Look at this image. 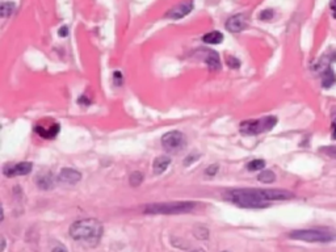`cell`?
Wrapping results in <instances>:
<instances>
[{
    "mask_svg": "<svg viewBox=\"0 0 336 252\" xmlns=\"http://www.w3.org/2000/svg\"><path fill=\"white\" fill-rule=\"evenodd\" d=\"M53 252H67V250L63 246H56V248H53Z\"/></svg>",
    "mask_w": 336,
    "mask_h": 252,
    "instance_id": "obj_26",
    "label": "cell"
},
{
    "mask_svg": "<svg viewBox=\"0 0 336 252\" xmlns=\"http://www.w3.org/2000/svg\"><path fill=\"white\" fill-rule=\"evenodd\" d=\"M32 168H33V164L29 162L18 163V164H13V166L4 168V175L8 176V177H11V176H25L32 172Z\"/></svg>",
    "mask_w": 336,
    "mask_h": 252,
    "instance_id": "obj_8",
    "label": "cell"
},
{
    "mask_svg": "<svg viewBox=\"0 0 336 252\" xmlns=\"http://www.w3.org/2000/svg\"><path fill=\"white\" fill-rule=\"evenodd\" d=\"M228 66H230V67H233V69H238V67L241 66V62L231 57V59L228 58Z\"/></svg>",
    "mask_w": 336,
    "mask_h": 252,
    "instance_id": "obj_24",
    "label": "cell"
},
{
    "mask_svg": "<svg viewBox=\"0 0 336 252\" xmlns=\"http://www.w3.org/2000/svg\"><path fill=\"white\" fill-rule=\"evenodd\" d=\"M190 252H205L204 250H194V251H190Z\"/></svg>",
    "mask_w": 336,
    "mask_h": 252,
    "instance_id": "obj_29",
    "label": "cell"
},
{
    "mask_svg": "<svg viewBox=\"0 0 336 252\" xmlns=\"http://www.w3.org/2000/svg\"><path fill=\"white\" fill-rule=\"evenodd\" d=\"M187 145L184 134L177 130L168 132L162 137V146L169 153H177L181 151Z\"/></svg>",
    "mask_w": 336,
    "mask_h": 252,
    "instance_id": "obj_6",
    "label": "cell"
},
{
    "mask_svg": "<svg viewBox=\"0 0 336 252\" xmlns=\"http://www.w3.org/2000/svg\"><path fill=\"white\" fill-rule=\"evenodd\" d=\"M169 164H171V159L167 158V156H159V158H156L154 160V166H152L154 167V172L156 175H160V174H163L167 170Z\"/></svg>",
    "mask_w": 336,
    "mask_h": 252,
    "instance_id": "obj_12",
    "label": "cell"
},
{
    "mask_svg": "<svg viewBox=\"0 0 336 252\" xmlns=\"http://www.w3.org/2000/svg\"><path fill=\"white\" fill-rule=\"evenodd\" d=\"M59 36H60V37H65V36H67V28H66V26H63V28H60V29H59Z\"/></svg>",
    "mask_w": 336,
    "mask_h": 252,
    "instance_id": "obj_27",
    "label": "cell"
},
{
    "mask_svg": "<svg viewBox=\"0 0 336 252\" xmlns=\"http://www.w3.org/2000/svg\"><path fill=\"white\" fill-rule=\"evenodd\" d=\"M332 137L336 139V120L334 121V124H332Z\"/></svg>",
    "mask_w": 336,
    "mask_h": 252,
    "instance_id": "obj_28",
    "label": "cell"
},
{
    "mask_svg": "<svg viewBox=\"0 0 336 252\" xmlns=\"http://www.w3.org/2000/svg\"><path fill=\"white\" fill-rule=\"evenodd\" d=\"M265 167V162L263 159H255V160H251L248 164H247V170L248 171H260Z\"/></svg>",
    "mask_w": 336,
    "mask_h": 252,
    "instance_id": "obj_16",
    "label": "cell"
},
{
    "mask_svg": "<svg viewBox=\"0 0 336 252\" xmlns=\"http://www.w3.org/2000/svg\"><path fill=\"white\" fill-rule=\"evenodd\" d=\"M289 236L292 239L303 240L309 243H330L336 240V231L331 229H305L292 231Z\"/></svg>",
    "mask_w": 336,
    "mask_h": 252,
    "instance_id": "obj_3",
    "label": "cell"
},
{
    "mask_svg": "<svg viewBox=\"0 0 336 252\" xmlns=\"http://www.w3.org/2000/svg\"><path fill=\"white\" fill-rule=\"evenodd\" d=\"M193 9V3L192 0H186L183 1L181 4H179L177 7L172 8L169 12L167 13V18L172 19V20H179V19L186 18L187 15H189Z\"/></svg>",
    "mask_w": 336,
    "mask_h": 252,
    "instance_id": "obj_7",
    "label": "cell"
},
{
    "mask_svg": "<svg viewBox=\"0 0 336 252\" xmlns=\"http://www.w3.org/2000/svg\"><path fill=\"white\" fill-rule=\"evenodd\" d=\"M103 235V225L97 219H82L71 225L70 236L80 243L95 246Z\"/></svg>",
    "mask_w": 336,
    "mask_h": 252,
    "instance_id": "obj_2",
    "label": "cell"
},
{
    "mask_svg": "<svg viewBox=\"0 0 336 252\" xmlns=\"http://www.w3.org/2000/svg\"><path fill=\"white\" fill-rule=\"evenodd\" d=\"M15 11V4L13 3H3L1 4V16L3 18H8Z\"/></svg>",
    "mask_w": 336,
    "mask_h": 252,
    "instance_id": "obj_19",
    "label": "cell"
},
{
    "mask_svg": "<svg viewBox=\"0 0 336 252\" xmlns=\"http://www.w3.org/2000/svg\"><path fill=\"white\" fill-rule=\"evenodd\" d=\"M36 133L38 134V136H41V137L43 138H48V139H50V138H54L59 133V125L56 124V122H50V124L46 126V125H37L36 126Z\"/></svg>",
    "mask_w": 336,
    "mask_h": 252,
    "instance_id": "obj_11",
    "label": "cell"
},
{
    "mask_svg": "<svg viewBox=\"0 0 336 252\" xmlns=\"http://www.w3.org/2000/svg\"><path fill=\"white\" fill-rule=\"evenodd\" d=\"M258 179L260 180L261 183L271 184L276 180V175H275L272 171H263L260 175L258 176Z\"/></svg>",
    "mask_w": 336,
    "mask_h": 252,
    "instance_id": "obj_17",
    "label": "cell"
},
{
    "mask_svg": "<svg viewBox=\"0 0 336 252\" xmlns=\"http://www.w3.org/2000/svg\"><path fill=\"white\" fill-rule=\"evenodd\" d=\"M217 172H218V166H217V164H214V166L207 167V170L205 171V174H206L207 176H214Z\"/></svg>",
    "mask_w": 336,
    "mask_h": 252,
    "instance_id": "obj_23",
    "label": "cell"
},
{
    "mask_svg": "<svg viewBox=\"0 0 336 252\" xmlns=\"http://www.w3.org/2000/svg\"><path fill=\"white\" fill-rule=\"evenodd\" d=\"M226 29L228 32H233V33H239L243 29H246L247 26V20L244 15H235L233 18H230L226 21Z\"/></svg>",
    "mask_w": 336,
    "mask_h": 252,
    "instance_id": "obj_10",
    "label": "cell"
},
{
    "mask_svg": "<svg viewBox=\"0 0 336 252\" xmlns=\"http://www.w3.org/2000/svg\"><path fill=\"white\" fill-rule=\"evenodd\" d=\"M129 181H130V185H131V187H138L139 184L143 181V175L138 171L133 172V174L130 175Z\"/></svg>",
    "mask_w": 336,
    "mask_h": 252,
    "instance_id": "obj_18",
    "label": "cell"
},
{
    "mask_svg": "<svg viewBox=\"0 0 336 252\" xmlns=\"http://www.w3.org/2000/svg\"><path fill=\"white\" fill-rule=\"evenodd\" d=\"M336 81V75L334 73V70L331 67H327L322 73V84H323L324 88H330L331 86H334Z\"/></svg>",
    "mask_w": 336,
    "mask_h": 252,
    "instance_id": "obj_14",
    "label": "cell"
},
{
    "mask_svg": "<svg viewBox=\"0 0 336 252\" xmlns=\"http://www.w3.org/2000/svg\"><path fill=\"white\" fill-rule=\"evenodd\" d=\"M227 200L241 208L263 209L269 205L271 201H285L293 198L292 192L284 189H234L226 194Z\"/></svg>",
    "mask_w": 336,
    "mask_h": 252,
    "instance_id": "obj_1",
    "label": "cell"
},
{
    "mask_svg": "<svg viewBox=\"0 0 336 252\" xmlns=\"http://www.w3.org/2000/svg\"><path fill=\"white\" fill-rule=\"evenodd\" d=\"M259 18L261 19V20H271V19L273 18V11H272V9H265V11H263V12L260 13Z\"/></svg>",
    "mask_w": 336,
    "mask_h": 252,
    "instance_id": "obj_22",
    "label": "cell"
},
{
    "mask_svg": "<svg viewBox=\"0 0 336 252\" xmlns=\"http://www.w3.org/2000/svg\"><path fill=\"white\" fill-rule=\"evenodd\" d=\"M38 185L42 189H50L53 187V179H50V177H39Z\"/></svg>",
    "mask_w": 336,
    "mask_h": 252,
    "instance_id": "obj_20",
    "label": "cell"
},
{
    "mask_svg": "<svg viewBox=\"0 0 336 252\" xmlns=\"http://www.w3.org/2000/svg\"><path fill=\"white\" fill-rule=\"evenodd\" d=\"M322 153L332 159H336V146H326L322 149Z\"/></svg>",
    "mask_w": 336,
    "mask_h": 252,
    "instance_id": "obj_21",
    "label": "cell"
},
{
    "mask_svg": "<svg viewBox=\"0 0 336 252\" xmlns=\"http://www.w3.org/2000/svg\"><path fill=\"white\" fill-rule=\"evenodd\" d=\"M203 41L205 43H209V45H218V43L224 41V35L218 30H213V32H209L206 35H204Z\"/></svg>",
    "mask_w": 336,
    "mask_h": 252,
    "instance_id": "obj_13",
    "label": "cell"
},
{
    "mask_svg": "<svg viewBox=\"0 0 336 252\" xmlns=\"http://www.w3.org/2000/svg\"><path fill=\"white\" fill-rule=\"evenodd\" d=\"M205 63L210 70H218L221 67L220 57L216 52H206V58H205Z\"/></svg>",
    "mask_w": 336,
    "mask_h": 252,
    "instance_id": "obj_15",
    "label": "cell"
},
{
    "mask_svg": "<svg viewBox=\"0 0 336 252\" xmlns=\"http://www.w3.org/2000/svg\"><path fill=\"white\" fill-rule=\"evenodd\" d=\"M330 7H331L332 16H334V19H336V0H331V4H330Z\"/></svg>",
    "mask_w": 336,
    "mask_h": 252,
    "instance_id": "obj_25",
    "label": "cell"
},
{
    "mask_svg": "<svg viewBox=\"0 0 336 252\" xmlns=\"http://www.w3.org/2000/svg\"><path fill=\"white\" fill-rule=\"evenodd\" d=\"M276 124L277 118L275 116H267V117L259 118V120H248L242 122L241 132L243 134H248V136H256V134L269 132L276 126Z\"/></svg>",
    "mask_w": 336,
    "mask_h": 252,
    "instance_id": "obj_5",
    "label": "cell"
},
{
    "mask_svg": "<svg viewBox=\"0 0 336 252\" xmlns=\"http://www.w3.org/2000/svg\"><path fill=\"white\" fill-rule=\"evenodd\" d=\"M196 204L189 201H180V202H164V204H152L145 208L147 214H181L188 213L193 209Z\"/></svg>",
    "mask_w": 336,
    "mask_h": 252,
    "instance_id": "obj_4",
    "label": "cell"
},
{
    "mask_svg": "<svg viewBox=\"0 0 336 252\" xmlns=\"http://www.w3.org/2000/svg\"><path fill=\"white\" fill-rule=\"evenodd\" d=\"M80 179H82L80 172L73 170V168H63L58 176V183L65 184V185H74V184L80 181Z\"/></svg>",
    "mask_w": 336,
    "mask_h": 252,
    "instance_id": "obj_9",
    "label": "cell"
}]
</instances>
